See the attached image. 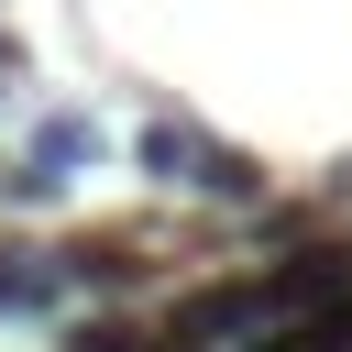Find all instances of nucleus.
Wrapping results in <instances>:
<instances>
[{
	"instance_id": "nucleus-1",
	"label": "nucleus",
	"mask_w": 352,
	"mask_h": 352,
	"mask_svg": "<svg viewBox=\"0 0 352 352\" xmlns=\"http://www.w3.org/2000/svg\"><path fill=\"white\" fill-rule=\"evenodd\" d=\"M132 165H143L154 187H209V198H264V176H253V154H231V143H209L198 121H143V132H132Z\"/></svg>"
},
{
	"instance_id": "nucleus-2",
	"label": "nucleus",
	"mask_w": 352,
	"mask_h": 352,
	"mask_svg": "<svg viewBox=\"0 0 352 352\" xmlns=\"http://www.w3.org/2000/svg\"><path fill=\"white\" fill-rule=\"evenodd\" d=\"M330 297H352V253L308 242V253L264 264V330H275V319H308V308H330Z\"/></svg>"
},
{
	"instance_id": "nucleus-3",
	"label": "nucleus",
	"mask_w": 352,
	"mask_h": 352,
	"mask_svg": "<svg viewBox=\"0 0 352 352\" xmlns=\"http://www.w3.org/2000/svg\"><path fill=\"white\" fill-rule=\"evenodd\" d=\"M176 330H187V341H231V330H264V275H231V286H198V297L176 308Z\"/></svg>"
},
{
	"instance_id": "nucleus-4",
	"label": "nucleus",
	"mask_w": 352,
	"mask_h": 352,
	"mask_svg": "<svg viewBox=\"0 0 352 352\" xmlns=\"http://www.w3.org/2000/svg\"><path fill=\"white\" fill-rule=\"evenodd\" d=\"M253 352H352V297H330V308H308V319L253 330Z\"/></svg>"
},
{
	"instance_id": "nucleus-5",
	"label": "nucleus",
	"mask_w": 352,
	"mask_h": 352,
	"mask_svg": "<svg viewBox=\"0 0 352 352\" xmlns=\"http://www.w3.org/2000/svg\"><path fill=\"white\" fill-rule=\"evenodd\" d=\"M55 286H66L55 253H0V319H11V308H44Z\"/></svg>"
},
{
	"instance_id": "nucleus-6",
	"label": "nucleus",
	"mask_w": 352,
	"mask_h": 352,
	"mask_svg": "<svg viewBox=\"0 0 352 352\" xmlns=\"http://www.w3.org/2000/svg\"><path fill=\"white\" fill-rule=\"evenodd\" d=\"M88 154H99V132H88V121H44V132H33V165H44L55 187H66V165H88Z\"/></svg>"
},
{
	"instance_id": "nucleus-7",
	"label": "nucleus",
	"mask_w": 352,
	"mask_h": 352,
	"mask_svg": "<svg viewBox=\"0 0 352 352\" xmlns=\"http://www.w3.org/2000/svg\"><path fill=\"white\" fill-rule=\"evenodd\" d=\"M66 264V286H132V253L121 242H88V253H55Z\"/></svg>"
},
{
	"instance_id": "nucleus-8",
	"label": "nucleus",
	"mask_w": 352,
	"mask_h": 352,
	"mask_svg": "<svg viewBox=\"0 0 352 352\" xmlns=\"http://www.w3.org/2000/svg\"><path fill=\"white\" fill-rule=\"evenodd\" d=\"M66 352H154V341H143V330H121V319H77V330H66Z\"/></svg>"
},
{
	"instance_id": "nucleus-9",
	"label": "nucleus",
	"mask_w": 352,
	"mask_h": 352,
	"mask_svg": "<svg viewBox=\"0 0 352 352\" xmlns=\"http://www.w3.org/2000/svg\"><path fill=\"white\" fill-rule=\"evenodd\" d=\"M154 352H209V341H187V330H165V341H154Z\"/></svg>"
},
{
	"instance_id": "nucleus-10",
	"label": "nucleus",
	"mask_w": 352,
	"mask_h": 352,
	"mask_svg": "<svg viewBox=\"0 0 352 352\" xmlns=\"http://www.w3.org/2000/svg\"><path fill=\"white\" fill-rule=\"evenodd\" d=\"M0 66H11V44H0Z\"/></svg>"
}]
</instances>
